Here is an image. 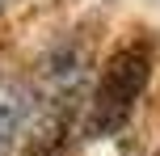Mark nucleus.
<instances>
[{"label": "nucleus", "instance_id": "f257e3e1", "mask_svg": "<svg viewBox=\"0 0 160 156\" xmlns=\"http://www.w3.org/2000/svg\"><path fill=\"white\" fill-rule=\"evenodd\" d=\"M152 80V42L148 38H127L101 59L93 97L84 110V139H110L131 123L139 97L148 93Z\"/></svg>", "mask_w": 160, "mask_h": 156}, {"label": "nucleus", "instance_id": "f03ea898", "mask_svg": "<svg viewBox=\"0 0 160 156\" xmlns=\"http://www.w3.org/2000/svg\"><path fill=\"white\" fill-rule=\"evenodd\" d=\"M68 139H72V110L55 106L38 127H34V135H30V143H25L21 156H63Z\"/></svg>", "mask_w": 160, "mask_h": 156}, {"label": "nucleus", "instance_id": "7ed1b4c3", "mask_svg": "<svg viewBox=\"0 0 160 156\" xmlns=\"http://www.w3.org/2000/svg\"><path fill=\"white\" fill-rule=\"evenodd\" d=\"M4 4H8V0H0V8H4Z\"/></svg>", "mask_w": 160, "mask_h": 156}]
</instances>
